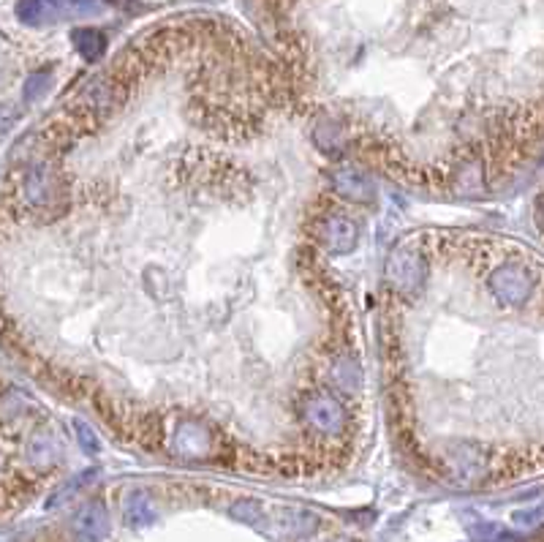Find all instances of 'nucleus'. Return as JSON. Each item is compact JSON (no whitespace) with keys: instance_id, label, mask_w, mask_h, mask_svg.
Here are the masks:
<instances>
[{"instance_id":"5","label":"nucleus","mask_w":544,"mask_h":542,"mask_svg":"<svg viewBox=\"0 0 544 542\" xmlns=\"http://www.w3.org/2000/svg\"><path fill=\"white\" fill-rule=\"evenodd\" d=\"M123 518L134 529L150 526L156 521V507L150 502V494H144V490H131L123 502Z\"/></svg>"},{"instance_id":"1","label":"nucleus","mask_w":544,"mask_h":542,"mask_svg":"<svg viewBox=\"0 0 544 542\" xmlns=\"http://www.w3.org/2000/svg\"><path fill=\"white\" fill-rule=\"evenodd\" d=\"M288 58L316 79L368 61L474 82L539 66L541 0H262Z\"/></svg>"},{"instance_id":"6","label":"nucleus","mask_w":544,"mask_h":542,"mask_svg":"<svg viewBox=\"0 0 544 542\" xmlns=\"http://www.w3.org/2000/svg\"><path fill=\"white\" fill-rule=\"evenodd\" d=\"M466 531H468V537L474 542H520V537H515L504 526L490 523V521H479V518H468Z\"/></svg>"},{"instance_id":"12","label":"nucleus","mask_w":544,"mask_h":542,"mask_svg":"<svg viewBox=\"0 0 544 542\" xmlns=\"http://www.w3.org/2000/svg\"><path fill=\"white\" fill-rule=\"evenodd\" d=\"M515 521H517L520 526H539V523H541V510L536 507L533 513H517Z\"/></svg>"},{"instance_id":"10","label":"nucleus","mask_w":544,"mask_h":542,"mask_svg":"<svg viewBox=\"0 0 544 542\" xmlns=\"http://www.w3.org/2000/svg\"><path fill=\"white\" fill-rule=\"evenodd\" d=\"M77 436H79V445H82L85 453H98V450H101V441H98V436L93 433L90 425L77 423Z\"/></svg>"},{"instance_id":"7","label":"nucleus","mask_w":544,"mask_h":542,"mask_svg":"<svg viewBox=\"0 0 544 542\" xmlns=\"http://www.w3.org/2000/svg\"><path fill=\"white\" fill-rule=\"evenodd\" d=\"M71 41H74L77 53L82 58H87V61H95V58H101L107 53V38L98 30H74Z\"/></svg>"},{"instance_id":"3","label":"nucleus","mask_w":544,"mask_h":542,"mask_svg":"<svg viewBox=\"0 0 544 542\" xmlns=\"http://www.w3.org/2000/svg\"><path fill=\"white\" fill-rule=\"evenodd\" d=\"M329 183L340 196H345V200H352V202H360V205H370L376 196L373 180L360 167H352V164L335 167L329 172Z\"/></svg>"},{"instance_id":"13","label":"nucleus","mask_w":544,"mask_h":542,"mask_svg":"<svg viewBox=\"0 0 544 542\" xmlns=\"http://www.w3.org/2000/svg\"><path fill=\"white\" fill-rule=\"evenodd\" d=\"M332 542H349V539H332Z\"/></svg>"},{"instance_id":"8","label":"nucleus","mask_w":544,"mask_h":542,"mask_svg":"<svg viewBox=\"0 0 544 542\" xmlns=\"http://www.w3.org/2000/svg\"><path fill=\"white\" fill-rule=\"evenodd\" d=\"M231 515H234L237 521H242V523L262 526V521H264V507H262L259 502H254V499H240V502H234Z\"/></svg>"},{"instance_id":"2","label":"nucleus","mask_w":544,"mask_h":542,"mask_svg":"<svg viewBox=\"0 0 544 542\" xmlns=\"http://www.w3.org/2000/svg\"><path fill=\"white\" fill-rule=\"evenodd\" d=\"M316 237L329 254H352L357 249L360 229L352 218L345 216H327L316 226Z\"/></svg>"},{"instance_id":"11","label":"nucleus","mask_w":544,"mask_h":542,"mask_svg":"<svg viewBox=\"0 0 544 542\" xmlns=\"http://www.w3.org/2000/svg\"><path fill=\"white\" fill-rule=\"evenodd\" d=\"M17 118H20V110H17V107H12V104H0V134H4Z\"/></svg>"},{"instance_id":"4","label":"nucleus","mask_w":544,"mask_h":542,"mask_svg":"<svg viewBox=\"0 0 544 542\" xmlns=\"http://www.w3.org/2000/svg\"><path fill=\"white\" fill-rule=\"evenodd\" d=\"M71 531L77 542H104L110 537V515L107 507L101 502H90L85 505L74 521H71Z\"/></svg>"},{"instance_id":"9","label":"nucleus","mask_w":544,"mask_h":542,"mask_svg":"<svg viewBox=\"0 0 544 542\" xmlns=\"http://www.w3.org/2000/svg\"><path fill=\"white\" fill-rule=\"evenodd\" d=\"M46 85H49V74L46 71H36L25 79V87H22V102L33 104L38 98L46 93Z\"/></svg>"}]
</instances>
